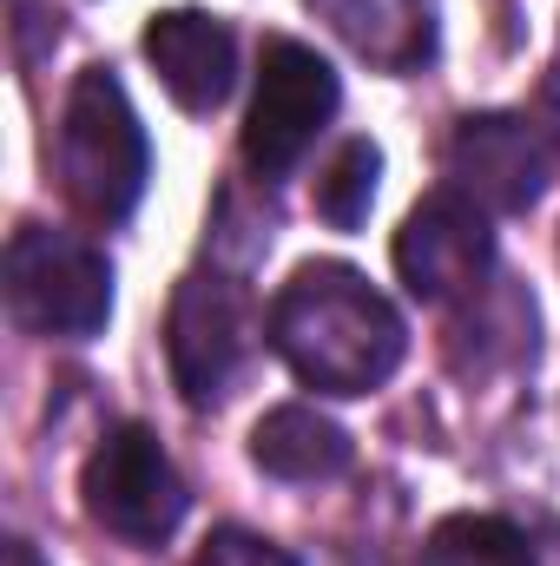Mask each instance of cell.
I'll return each instance as SVG.
<instances>
[{
  "instance_id": "cell-1",
  "label": "cell",
  "mask_w": 560,
  "mask_h": 566,
  "mask_svg": "<svg viewBox=\"0 0 560 566\" xmlns=\"http://www.w3.org/2000/svg\"><path fill=\"white\" fill-rule=\"evenodd\" d=\"M265 336L283 369L317 396H370L409 349L403 310L350 264H303L271 296Z\"/></svg>"
},
{
  "instance_id": "cell-2",
  "label": "cell",
  "mask_w": 560,
  "mask_h": 566,
  "mask_svg": "<svg viewBox=\"0 0 560 566\" xmlns=\"http://www.w3.org/2000/svg\"><path fill=\"white\" fill-rule=\"evenodd\" d=\"M53 171H60L66 205L86 224H126L139 211L145 178H152V145H145V126L113 66H86L66 86L60 133H53Z\"/></svg>"
},
{
  "instance_id": "cell-3",
  "label": "cell",
  "mask_w": 560,
  "mask_h": 566,
  "mask_svg": "<svg viewBox=\"0 0 560 566\" xmlns=\"http://www.w3.org/2000/svg\"><path fill=\"white\" fill-rule=\"evenodd\" d=\"M7 310L33 336L86 343L113 316V264L80 231L20 224L7 238Z\"/></svg>"
},
{
  "instance_id": "cell-4",
  "label": "cell",
  "mask_w": 560,
  "mask_h": 566,
  "mask_svg": "<svg viewBox=\"0 0 560 566\" xmlns=\"http://www.w3.org/2000/svg\"><path fill=\"white\" fill-rule=\"evenodd\" d=\"M165 356H172V382L191 409H218L245 363H251V296L231 264H198L172 290V316H165Z\"/></svg>"
},
{
  "instance_id": "cell-5",
  "label": "cell",
  "mask_w": 560,
  "mask_h": 566,
  "mask_svg": "<svg viewBox=\"0 0 560 566\" xmlns=\"http://www.w3.org/2000/svg\"><path fill=\"white\" fill-rule=\"evenodd\" d=\"M80 501H86V521L126 547H165L191 507L185 474L172 468L158 434L139 422H120L100 434V448L80 468Z\"/></svg>"
},
{
  "instance_id": "cell-6",
  "label": "cell",
  "mask_w": 560,
  "mask_h": 566,
  "mask_svg": "<svg viewBox=\"0 0 560 566\" xmlns=\"http://www.w3.org/2000/svg\"><path fill=\"white\" fill-rule=\"evenodd\" d=\"M336 106H343L336 66L317 46L271 33L265 53H258V93H251V113H245V165L258 178L297 171L303 151L317 145V133L336 119Z\"/></svg>"
},
{
  "instance_id": "cell-7",
  "label": "cell",
  "mask_w": 560,
  "mask_h": 566,
  "mask_svg": "<svg viewBox=\"0 0 560 566\" xmlns=\"http://www.w3.org/2000/svg\"><path fill=\"white\" fill-rule=\"evenodd\" d=\"M442 171H448V191H462L488 218H521L541 205L554 151H548V133L528 126L521 113H468L442 145Z\"/></svg>"
},
{
  "instance_id": "cell-8",
  "label": "cell",
  "mask_w": 560,
  "mask_h": 566,
  "mask_svg": "<svg viewBox=\"0 0 560 566\" xmlns=\"http://www.w3.org/2000/svg\"><path fill=\"white\" fill-rule=\"evenodd\" d=\"M495 271L488 211L462 191H428L396 231V277L416 303H475Z\"/></svg>"
},
{
  "instance_id": "cell-9",
  "label": "cell",
  "mask_w": 560,
  "mask_h": 566,
  "mask_svg": "<svg viewBox=\"0 0 560 566\" xmlns=\"http://www.w3.org/2000/svg\"><path fill=\"white\" fill-rule=\"evenodd\" d=\"M145 60L158 73V86L185 106V113H218L238 86V33L218 20V13H198V7H172V13H152L145 27Z\"/></svg>"
},
{
  "instance_id": "cell-10",
  "label": "cell",
  "mask_w": 560,
  "mask_h": 566,
  "mask_svg": "<svg viewBox=\"0 0 560 566\" xmlns=\"http://www.w3.org/2000/svg\"><path fill=\"white\" fill-rule=\"evenodd\" d=\"M317 20L383 73H416L435 60V0H310Z\"/></svg>"
},
{
  "instance_id": "cell-11",
  "label": "cell",
  "mask_w": 560,
  "mask_h": 566,
  "mask_svg": "<svg viewBox=\"0 0 560 566\" xmlns=\"http://www.w3.org/2000/svg\"><path fill=\"white\" fill-rule=\"evenodd\" d=\"M251 461L271 474V481H290V488H310V481H336L350 474L356 461V441L330 416H317L310 402H283L265 422L251 428Z\"/></svg>"
},
{
  "instance_id": "cell-12",
  "label": "cell",
  "mask_w": 560,
  "mask_h": 566,
  "mask_svg": "<svg viewBox=\"0 0 560 566\" xmlns=\"http://www.w3.org/2000/svg\"><path fill=\"white\" fill-rule=\"evenodd\" d=\"M416 566H535V541L501 514H448Z\"/></svg>"
},
{
  "instance_id": "cell-13",
  "label": "cell",
  "mask_w": 560,
  "mask_h": 566,
  "mask_svg": "<svg viewBox=\"0 0 560 566\" xmlns=\"http://www.w3.org/2000/svg\"><path fill=\"white\" fill-rule=\"evenodd\" d=\"M376 178H383V151L370 139H343L323 158V171L310 178L317 218H323L330 231H356V224L370 218V205H376Z\"/></svg>"
},
{
  "instance_id": "cell-14",
  "label": "cell",
  "mask_w": 560,
  "mask_h": 566,
  "mask_svg": "<svg viewBox=\"0 0 560 566\" xmlns=\"http://www.w3.org/2000/svg\"><path fill=\"white\" fill-rule=\"evenodd\" d=\"M191 566H297L283 554L278 541H265V534H245V527H218L205 547H198V560Z\"/></svg>"
},
{
  "instance_id": "cell-15",
  "label": "cell",
  "mask_w": 560,
  "mask_h": 566,
  "mask_svg": "<svg viewBox=\"0 0 560 566\" xmlns=\"http://www.w3.org/2000/svg\"><path fill=\"white\" fill-rule=\"evenodd\" d=\"M541 133L560 145V53L548 60V80H541Z\"/></svg>"
},
{
  "instance_id": "cell-16",
  "label": "cell",
  "mask_w": 560,
  "mask_h": 566,
  "mask_svg": "<svg viewBox=\"0 0 560 566\" xmlns=\"http://www.w3.org/2000/svg\"><path fill=\"white\" fill-rule=\"evenodd\" d=\"M7 566H46V560L33 554V541H20V534H13V541H7Z\"/></svg>"
}]
</instances>
